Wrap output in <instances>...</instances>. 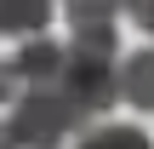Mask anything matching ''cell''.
Here are the masks:
<instances>
[{
	"label": "cell",
	"instance_id": "1",
	"mask_svg": "<svg viewBox=\"0 0 154 149\" xmlns=\"http://www.w3.org/2000/svg\"><path fill=\"white\" fill-rule=\"evenodd\" d=\"M86 115L63 98V86L51 92H17L11 115L0 121V149H63L69 132H80Z\"/></svg>",
	"mask_w": 154,
	"mask_h": 149
},
{
	"label": "cell",
	"instance_id": "2",
	"mask_svg": "<svg viewBox=\"0 0 154 149\" xmlns=\"http://www.w3.org/2000/svg\"><path fill=\"white\" fill-rule=\"evenodd\" d=\"M63 98L91 121V115H103L114 98H120V63L114 57H97V52H74L69 46V63H63Z\"/></svg>",
	"mask_w": 154,
	"mask_h": 149
},
{
	"label": "cell",
	"instance_id": "3",
	"mask_svg": "<svg viewBox=\"0 0 154 149\" xmlns=\"http://www.w3.org/2000/svg\"><path fill=\"white\" fill-rule=\"evenodd\" d=\"M63 63H69V52L40 34V40H23L17 46V57L6 63V80H11V92H51L63 80Z\"/></svg>",
	"mask_w": 154,
	"mask_h": 149
},
{
	"label": "cell",
	"instance_id": "4",
	"mask_svg": "<svg viewBox=\"0 0 154 149\" xmlns=\"http://www.w3.org/2000/svg\"><path fill=\"white\" fill-rule=\"evenodd\" d=\"M69 29H74V52L114 57V40H120V0H69Z\"/></svg>",
	"mask_w": 154,
	"mask_h": 149
},
{
	"label": "cell",
	"instance_id": "5",
	"mask_svg": "<svg viewBox=\"0 0 154 149\" xmlns=\"http://www.w3.org/2000/svg\"><path fill=\"white\" fill-rule=\"evenodd\" d=\"M51 6H57V0H0V34L40 40L46 23H51Z\"/></svg>",
	"mask_w": 154,
	"mask_h": 149
},
{
	"label": "cell",
	"instance_id": "6",
	"mask_svg": "<svg viewBox=\"0 0 154 149\" xmlns=\"http://www.w3.org/2000/svg\"><path fill=\"white\" fill-rule=\"evenodd\" d=\"M120 98L131 109H154V52H131L120 63Z\"/></svg>",
	"mask_w": 154,
	"mask_h": 149
},
{
	"label": "cell",
	"instance_id": "7",
	"mask_svg": "<svg viewBox=\"0 0 154 149\" xmlns=\"http://www.w3.org/2000/svg\"><path fill=\"white\" fill-rule=\"evenodd\" d=\"M74 149H154L143 126H91Z\"/></svg>",
	"mask_w": 154,
	"mask_h": 149
},
{
	"label": "cell",
	"instance_id": "8",
	"mask_svg": "<svg viewBox=\"0 0 154 149\" xmlns=\"http://www.w3.org/2000/svg\"><path fill=\"white\" fill-rule=\"evenodd\" d=\"M120 6H126V17H131L137 29H149V34H154V0H120Z\"/></svg>",
	"mask_w": 154,
	"mask_h": 149
},
{
	"label": "cell",
	"instance_id": "9",
	"mask_svg": "<svg viewBox=\"0 0 154 149\" xmlns=\"http://www.w3.org/2000/svg\"><path fill=\"white\" fill-rule=\"evenodd\" d=\"M11 98V80H6V63H0V103Z\"/></svg>",
	"mask_w": 154,
	"mask_h": 149
}]
</instances>
